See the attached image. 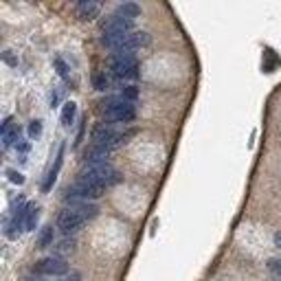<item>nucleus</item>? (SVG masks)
Segmentation results:
<instances>
[{"instance_id":"f257e3e1","label":"nucleus","mask_w":281,"mask_h":281,"mask_svg":"<svg viewBox=\"0 0 281 281\" xmlns=\"http://www.w3.org/2000/svg\"><path fill=\"white\" fill-rule=\"evenodd\" d=\"M101 42L106 44L108 49H112L114 53H132L136 49H143L152 42L150 33L145 31H132L125 35H116V38H101Z\"/></svg>"},{"instance_id":"f03ea898","label":"nucleus","mask_w":281,"mask_h":281,"mask_svg":"<svg viewBox=\"0 0 281 281\" xmlns=\"http://www.w3.org/2000/svg\"><path fill=\"white\" fill-rule=\"evenodd\" d=\"M79 176H81V180L92 182V184H97V187H101V189L112 187V184H116L121 180V174L116 172L110 162H103V165H88Z\"/></svg>"},{"instance_id":"7ed1b4c3","label":"nucleus","mask_w":281,"mask_h":281,"mask_svg":"<svg viewBox=\"0 0 281 281\" xmlns=\"http://www.w3.org/2000/svg\"><path fill=\"white\" fill-rule=\"evenodd\" d=\"M106 119L108 121H114V123H132L136 119V108L134 103L123 99L121 95L119 97H110L106 103Z\"/></svg>"},{"instance_id":"20e7f679","label":"nucleus","mask_w":281,"mask_h":281,"mask_svg":"<svg viewBox=\"0 0 281 281\" xmlns=\"http://www.w3.org/2000/svg\"><path fill=\"white\" fill-rule=\"evenodd\" d=\"M110 71L119 79H134L138 75V62L134 53H114L110 62Z\"/></svg>"},{"instance_id":"39448f33","label":"nucleus","mask_w":281,"mask_h":281,"mask_svg":"<svg viewBox=\"0 0 281 281\" xmlns=\"http://www.w3.org/2000/svg\"><path fill=\"white\" fill-rule=\"evenodd\" d=\"M103 191L106 189H101L97 187V184H92V182H86V180H77V182H73L68 191H66V200H71V202H88V200H97V198L103 196Z\"/></svg>"},{"instance_id":"423d86ee","label":"nucleus","mask_w":281,"mask_h":281,"mask_svg":"<svg viewBox=\"0 0 281 281\" xmlns=\"http://www.w3.org/2000/svg\"><path fill=\"white\" fill-rule=\"evenodd\" d=\"M86 218L81 216L77 209H73V206H66V209L60 211V216H57V228L64 233V235H71V233H77L81 226L86 224Z\"/></svg>"},{"instance_id":"0eeeda50","label":"nucleus","mask_w":281,"mask_h":281,"mask_svg":"<svg viewBox=\"0 0 281 281\" xmlns=\"http://www.w3.org/2000/svg\"><path fill=\"white\" fill-rule=\"evenodd\" d=\"M134 20H125L119 16H110L106 22H103L101 31H103V38H116V35H125V33H132L134 31Z\"/></svg>"},{"instance_id":"6e6552de","label":"nucleus","mask_w":281,"mask_h":281,"mask_svg":"<svg viewBox=\"0 0 281 281\" xmlns=\"http://www.w3.org/2000/svg\"><path fill=\"white\" fill-rule=\"evenodd\" d=\"M35 270L40 272V275H46V277H62L68 272V264H66V260H62V257H44V260H40L38 264H35Z\"/></svg>"},{"instance_id":"1a4fd4ad","label":"nucleus","mask_w":281,"mask_h":281,"mask_svg":"<svg viewBox=\"0 0 281 281\" xmlns=\"http://www.w3.org/2000/svg\"><path fill=\"white\" fill-rule=\"evenodd\" d=\"M119 132H114L112 123H99L97 128L92 130V145H108Z\"/></svg>"},{"instance_id":"9d476101","label":"nucleus","mask_w":281,"mask_h":281,"mask_svg":"<svg viewBox=\"0 0 281 281\" xmlns=\"http://www.w3.org/2000/svg\"><path fill=\"white\" fill-rule=\"evenodd\" d=\"M75 11L81 20H95L101 13V5L95 0H79L75 5Z\"/></svg>"},{"instance_id":"9b49d317","label":"nucleus","mask_w":281,"mask_h":281,"mask_svg":"<svg viewBox=\"0 0 281 281\" xmlns=\"http://www.w3.org/2000/svg\"><path fill=\"white\" fill-rule=\"evenodd\" d=\"M18 138H20V128H18V123H13L11 116H7L5 123H3V145H5V147H11Z\"/></svg>"},{"instance_id":"f8f14e48","label":"nucleus","mask_w":281,"mask_h":281,"mask_svg":"<svg viewBox=\"0 0 281 281\" xmlns=\"http://www.w3.org/2000/svg\"><path fill=\"white\" fill-rule=\"evenodd\" d=\"M22 213H25L27 231H35V226H38V218H40V206L35 202H27L25 206H22Z\"/></svg>"},{"instance_id":"ddd939ff","label":"nucleus","mask_w":281,"mask_h":281,"mask_svg":"<svg viewBox=\"0 0 281 281\" xmlns=\"http://www.w3.org/2000/svg\"><path fill=\"white\" fill-rule=\"evenodd\" d=\"M114 16L125 18V20H134V18L140 16V7L136 3H123V5H119L114 9Z\"/></svg>"},{"instance_id":"4468645a","label":"nucleus","mask_w":281,"mask_h":281,"mask_svg":"<svg viewBox=\"0 0 281 281\" xmlns=\"http://www.w3.org/2000/svg\"><path fill=\"white\" fill-rule=\"evenodd\" d=\"M53 238H55V228L53 226H44L40 231V235H38V248L53 246Z\"/></svg>"},{"instance_id":"2eb2a0df","label":"nucleus","mask_w":281,"mask_h":281,"mask_svg":"<svg viewBox=\"0 0 281 281\" xmlns=\"http://www.w3.org/2000/svg\"><path fill=\"white\" fill-rule=\"evenodd\" d=\"M62 154H64V152L60 150V154H57V158H55V167L51 169L49 176H46V180L42 182V189H44V191H49L51 187H53V182H55V178H57V172H60V167H62Z\"/></svg>"},{"instance_id":"dca6fc26","label":"nucleus","mask_w":281,"mask_h":281,"mask_svg":"<svg viewBox=\"0 0 281 281\" xmlns=\"http://www.w3.org/2000/svg\"><path fill=\"white\" fill-rule=\"evenodd\" d=\"M75 114H77V103L75 101H66L64 108H62V123L71 125L73 121H75Z\"/></svg>"},{"instance_id":"f3484780","label":"nucleus","mask_w":281,"mask_h":281,"mask_svg":"<svg viewBox=\"0 0 281 281\" xmlns=\"http://www.w3.org/2000/svg\"><path fill=\"white\" fill-rule=\"evenodd\" d=\"M92 86H95V90H99V92L108 90V88H110V77L106 75V71L95 73V75H92Z\"/></svg>"},{"instance_id":"a211bd4d","label":"nucleus","mask_w":281,"mask_h":281,"mask_svg":"<svg viewBox=\"0 0 281 281\" xmlns=\"http://www.w3.org/2000/svg\"><path fill=\"white\" fill-rule=\"evenodd\" d=\"M53 66L57 68V75H60L64 81H71V75H68V66L64 64L62 57H53Z\"/></svg>"},{"instance_id":"6ab92c4d","label":"nucleus","mask_w":281,"mask_h":281,"mask_svg":"<svg viewBox=\"0 0 281 281\" xmlns=\"http://www.w3.org/2000/svg\"><path fill=\"white\" fill-rule=\"evenodd\" d=\"M121 97L134 103V101L138 99V88H136V86H132V84H130V86H123V88H121Z\"/></svg>"},{"instance_id":"aec40b11","label":"nucleus","mask_w":281,"mask_h":281,"mask_svg":"<svg viewBox=\"0 0 281 281\" xmlns=\"http://www.w3.org/2000/svg\"><path fill=\"white\" fill-rule=\"evenodd\" d=\"M73 248H75V240H68V238H66V240H62V242L55 246V250H57V253H71Z\"/></svg>"},{"instance_id":"412c9836","label":"nucleus","mask_w":281,"mask_h":281,"mask_svg":"<svg viewBox=\"0 0 281 281\" xmlns=\"http://www.w3.org/2000/svg\"><path fill=\"white\" fill-rule=\"evenodd\" d=\"M266 266H268V270L272 272V275L281 279V260H275V257H272V260H268Z\"/></svg>"},{"instance_id":"4be33fe9","label":"nucleus","mask_w":281,"mask_h":281,"mask_svg":"<svg viewBox=\"0 0 281 281\" xmlns=\"http://www.w3.org/2000/svg\"><path fill=\"white\" fill-rule=\"evenodd\" d=\"M40 134H42V121H31V123H29V136L35 138Z\"/></svg>"},{"instance_id":"5701e85b","label":"nucleus","mask_w":281,"mask_h":281,"mask_svg":"<svg viewBox=\"0 0 281 281\" xmlns=\"http://www.w3.org/2000/svg\"><path fill=\"white\" fill-rule=\"evenodd\" d=\"M7 176H9V180L13 184H22V182H25V176H22L20 172H16V169H7Z\"/></svg>"},{"instance_id":"b1692460","label":"nucleus","mask_w":281,"mask_h":281,"mask_svg":"<svg viewBox=\"0 0 281 281\" xmlns=\"http://www.w3.org/2000/svg\"><path fill=\"white\" fill-rule=\"evenodd\" d=\"M3 60L5 64H9V66H18V57L11 53V51H3Z\"/></svg>"},{"instance_id":"393cba45","label":"nucleus","mask_w":281,"mask_h":281,"mask_svg":"<svg viewBox=\"0 0 281 281\" xmlns=\"http://www.w3.org/2000/svg\"><path fill=\"white\" fill-rule=\"evenodd\" d=\"M275 246H277V248H281V231H279V233H275Z\"/></svg>"},{"instance_id":"a878e982","label":"nucleus","mask_w":281,"mask_h":281,"mask_svg":"<svg viewBox=\"0 0 281 281\" xmlns=\"http://www.w3.org/2000/svg\"><path fill=\"white\" fill-rule=\"evenodd\" d=\"M279 281H281V279H279Z\"/></svg>"}]
</instances>
